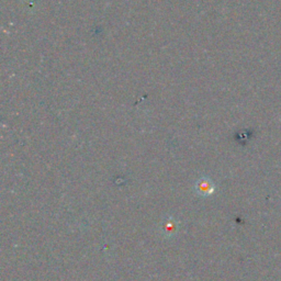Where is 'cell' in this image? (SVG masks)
I'll use <instances>...</instances> for the list:
<instances>
[{"label": "cell", "mask_w": 281, "mask_h": 281, "mask_svg": "<svg viewBox=\"0 0 281 281\" xmlns=\"http://www.w3.org/2000/svg\"><path fill=\"white\" fill-rule=\"evenodd\" d=\"M179 229V222L174 219L173 216H168L163 222L160 223L159 226V231L161 235L166 238H172L175 237L176 234H177Z\"/></svg>", "instance_id": "cell-1"}, {"label": "cell", "mask_w": 281, "mask_h": 281, "mask_svg": "<svg viewBox=\"0 0 281 281\" xmlns=\"http://www.w3.org/2000/svg\"><path fill=\"white\" fill-rule=\"evenodd\" d=\"M214 184L207 177L200 178L194 185V191L196 192V194H199L201 196L211 195L214 192Z\"/></svg>", "instance_id": "cell-2"}]
</instances>
